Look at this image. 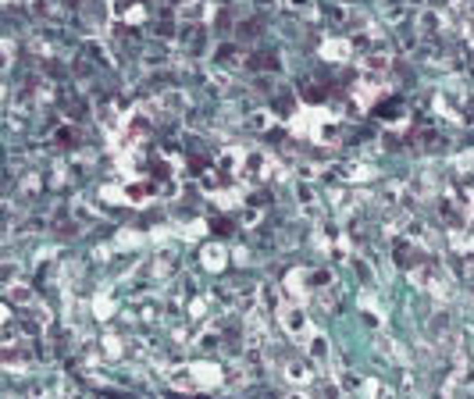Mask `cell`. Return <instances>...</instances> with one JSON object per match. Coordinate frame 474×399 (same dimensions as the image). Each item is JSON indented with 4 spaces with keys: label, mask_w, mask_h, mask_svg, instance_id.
Segmentation results:
<instances>
[{
    "label": "cell",
    "mask_w": 474,
    "mask_h": 399,
    "mask_svg": "<svg viewBox=\"0 0 474 399\" xmlns=\"http://www.w3.org/2000/svg\"><path fill=\"white\" fill-rule=\"evenodd\" d=\"M61 143H65V146H75V132L65 129V132H61Z\"/></svg>",
    "instance_id": "obj_4"
},
{
    "label": "cell",
    "mask_w": 474,
    "mask_h": 399,
    "mask_svg": "<svg viewBox=\"0 0 474 399\" xmlns=\"http://www.w3.org/2000/svg\"><path fill=\"white\" fill-rule=\"evenodd\" d=\"M282 324H289V331H303V314L293 310V307H285L282 310Z\"/></svg>",
    "instance_id": "obj_1"
},
{
    "label": "cell",
    "mask_w": 474,
    "mask_h": 399,
    "mask_svg": "<svg viewBox=\"0 0 474 399\" xmlns=\"http://www.w3.org/2000/svg\"><path fill=\"white\" fill-rule=\"evenodd\" d=\"M311 282H314V289H324V285L332 282V275H328V271H314V275H311Z\"/></svg>",
    "instance_id": "obj_3"
},
{
    "label": "cell",
    "mask_w": 474,
    "mask_h": 399,
    "mask_svg": "<svg viewBox=\"0 0 474 399\" xmlns=\"http://www.w3.org/2000/svg\"><path fill=\"white\" fill-rule=\"evenodd\" d=\"M218 61H221V65H239V50L236 47H221V50H218Z\"/></svg>",
    "instance_id": "obj_2"
}]
</instances>
